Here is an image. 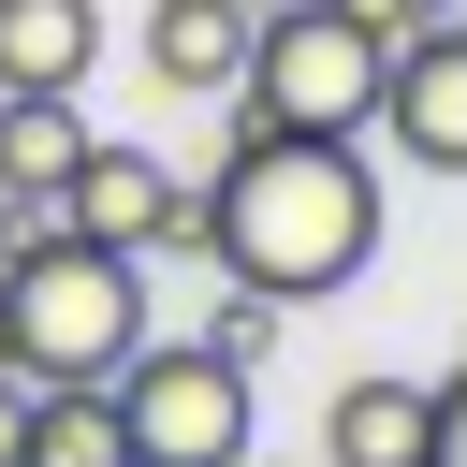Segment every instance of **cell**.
I'll return each instance as SVG.
<instances>
[{
    "label": "cell",
    "instance_id": "9",
    "mask_svg": "<svg viewBox=\"0 0 467 467\" xmlns=\"http://www.w3.org/2000/svg\"><path fill=\"white\" fill-rule=\"evenodd\" d=\"M248 0H146V73L175 88V102H219L234 73H248Z\"/></svg>",
    "mask_w": 467,
    "mask_h": 467
},
{
    "label": "cell",
    "instance_id": "4",
    "mask_svg": "<svg viewBox=\"0 0 467 467\" xmlns=\"http://www.w3.org/2000/svg\"><path fill=\"white\" fill-rule=\"evenodd\" d=\"M102 394H117L131 467H248V365H219L204 336H146Z\"/></svg>",
    "mask_w": 467,
    "mask_h": 467
},
{
    "label": "cell",
    "instance_id": "18",
    "mask_svg": "<svg viewBox=\"0 0 467 467\" xmlns=\"http://www.w3.org/2000/svg\"><path fill=\"white\" fill-rule=\"evenodd\" d=\"M248 15H277V0H248Z\"/></svg>",
    "mask_w": 467,
    "mask_h": 467
},
{
    "label": "cell",
    "instance_id": "11",
    "mask_svg": "<svg viewBox=\"0 0 467 467\" xmlns=\"http://www.w3.org/2000/svg\"><path fill=\"white\" fill-rule=\"evenodd\" d=\"M15 467H131V438H117V394H102V379H58V394H29V438H15Z\"/></svg>",
    "mask_w": 467,
    "mask_h": 467
},
{
    "label": "cell",
    "instance_id": "7",
    "mask_svg": "<svg viewBox=\"0 0 467 467\" xmlns=\"http://www.w3.org/2000/svg\"><path fill=\"white\" fill-rule=\"evenodd\" d=\"M423 452H438V379H394V365L336 379V409H321V467H423Z\"/></svg>",
    "mask_w": 467,
    "mask_h": 467
},
{
    "label": "cell",
    "instance_id": "17",
    "mask_svg": "<svg viewBox=\"0 0 467 467\" xmlns=\"http://www.w3.org/2000/svg\"><path fill=\"white\" fill-rule=\"evenodd\" d=\"M0 248H15V204H0Z\"/></svg>",
    "mask_w": 467,
    "mask_h": 467
},
{
    "label": "cell",
    "instance_id": "16",
    "mask_svg": "<svg viewBox=\"0 0 467 467\" xmlns=\"http://www.w3.org/2000/svg\"><path fill=\"white\" fill-rule=\"evenodd\" d=\"M0 379H15V336H0Z\"/></svg>",
    "mask_w": 467,
    "mask_h": 467
},
{
    "label": "cell",
    "instance_id": "3",
    "mask_svg": "<svg viewBox=\"0 0 467 467\" xmlns=\"http://www.w3.org/2000/svg\"><path fill=\"white\" fill-rule=\"evenodd\" d=\"M379 73H394V44H365L336 0H277L263 29H248V131H379Z\"/></svg>",
    "mask_w": 467,
    "mask_h": 467
},
{
    "label": "cell",
    "instance_id": "6",
    "mask_svg": "<svg viewBox=\"0 0 467 467\" xmlns=\"http://www.w3.org/2000/svg\"><path fill=\"white\" fill-rule=\"evenodd\" d=\"M379 131H394L423 175H467V29H409V44H394Z\"/></svg>",
    "mask_w": 467,
    "mask_h": 467
},
{
    "label": "cell",
    "instance_id": "2",
    "mask_svg": "<svg viewBox=\"0 0 467 467\" xmlns=\"http://www.w3.org/2000/svg\"><path fill=\"white\" fill-rule=\"evenodd\" d=\"M0 336H15V379L58 394V379H117L146 350V263L131 248H88L58 219H29L0 248Z\"/></svg>",
    "mask_w": 467,
    "mask_h": 467
},
{
    "label": "cell",
    "instance_id": "15",
    "mask_svg": "<svg viewBox=\"0 0 467 467\" xmlns=\"http://www.w3.org/2000/svg\"><path fill=\"white\" fill-rule=\"evenodd\" d=\"M15 438H29V379H0V467H15Z\"/></svg>",
    "mask_w": 467,
    "mask_h": 467
},
{
    "label": "cell",
    "instance_id": "13",
    "mask_svg": "<svg viewBox=\"0 0 467 467\" xmlns=\"http://www.w3.org/2000/svg\"><path fill=\"white\" fill-rule=\"evenodd\" d=\"M336 15H350L365 44H409V29H423V0H336Z\"/></svg>",
    "mask_w": 467,
    "mask_h": 467
},
{
    "label": "cell",
    "instance_id": "10",
    "mask_svg": "<svg viewBox=\"0 0 467 467\" xmlns=\"http://www.w3.org/2000/svg\"><path fill=\"white\" fill-rule=\"evenodd\" d=\"M73 161H88V102H0V204H15V234L58 219Z\"/></svg>",
    "mask_w": 467,
    "mask_h": 467
},
{
    "label": "cell",
    "instance_id": "12",
    "mask_svg": "<svg viewBox=\"0 0 467 467\" xmlns=\"http://www.w3.org/2000/svg\"><path fill=\"white\" fill-rule=\"evenodd\" d=\"M277 321H292V306H277V292H234V277H219V306H204V321H190V336H204V350H219V365H248V379H263V365H277Z\"/></svg>",
    "mask_w": 467,
    "mask_h": 467
},
{
    "label": "cell",
    "instance_id": "8",
    "mask_svg": "<svg viewBox=\"0 0 467 467\" xmlns=\"http://www.w3.org/2000/svg\"><path fill=\"white\" fill-rule=\"evenodd\" d=\"M102 0H0V102H88Z\"/></svg>",
    "mask_w": 467,
    "mask_h": 467
},
{
    "label": "cell",
    "instance_id": "19",
    "mask_svg": "<svg viewBox=\"0 0 467 467\" xmlns=\"http://www.w3.org/2000/svg\"><path fill=\"white\" fill-rule=\"evenodd\" d=\"M248 467H263V452H248Z\"/></svg>",
    "mask_w": 467,
    "mask_h": 467
},
{
    "label": "cell",
    "instance_id": "5",
    "mask_svg": "<svg viewBox=\"0 0 467 467\" xmlns=\"http://www.w3.org/2000/svg\"><path fill=\"white\" fill-rule=\"evenodd\" d=\"M175 175H161V146H131V131H88V161H73V190H58V234H88V248H161L175 234Z\"/></svg>",
    "mask_w": 467,
    "mask_h": 467
},
{
    "label": "cell",
    "instance_id": "1",
    "mask_svg": "<svg viewBox=\"0 0 467 467\" xmlns=\"http://www.w3.org/2000/svg\"><path fill=\"white\" fill-rule=\"evenodd\" d=\"M379 234H394V204H379L365 146H336V131H234V161L204 190V263L277 306L350 292L379 263Z\"/></svg>",
    "mask_w": 467,
    "mask_h": 467
},
{
    "label": "cell",
    "instance_id": "14",
    "mask_svg": "<svg viewBox=\"0 0 467 467\" xmlns=\"http://www.w3.org/2000/svg\"><path fill=\"white\" fill-rule=\"evenodd\" d=\"M423 467H467V379H438V452Z\"/></svg>",
    "mask_w": 467,
    "mask_h": 467
}]
</instances>
